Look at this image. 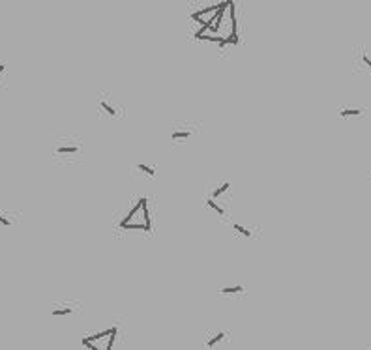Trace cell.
I'll return each instance as SVG.
<instances>
[{"mask_svg": "<svg viewBox=\"0 0 371 350\" xmlns=\"http://www.w3.org/2000/svg\"><path fill=\"white\" fill-rule=\"evenodd\" d=\"M158 210L152 195L135 193L124 200L113 214L111 232L114 238H154Z\"/></svg>", "mask_w": 371, "mask_h": 350, "instance_id": "cell-1", "label": "cell"}, {"mask_svg": "<svg viewBox=\"0 0 371 350\" xmlns=\"http://www.w3.org/2000/svg\"><path fill=\"white\" fill-rule=\"evenodd\" d=\"M51 158L58 165H79L85 161V141L73 133H60L51 139Z\"/></svg>", "mask_w": 371, "mask_h": 350, "instance_id": "cell-2", "label": "cell"}, {"mask_svg": "<svg viewBox=\"0 0 371 350\" xmlns=\"http://www.w3.org/2000/svg\"><path fill=\"white\" fill-rule=\"evenodd\" d=\"M122 333V324L118 320H113L107 328L94 333H88L83 337V347L86 350H113L114 343L118 341Z\"/></svg>", "mask_w": 371, "mask_h": 350, "instance_id": "cell-3", "label": "cell"}, {"mask_svg": "<svg viewBox=\"0 0 371 350\" xmlns=\"http://www.w3.org/2000/svg\"><path fill=\"white\" fill-rule=\"evenodd\" d=\"M202 122L201 120H176L171 124V144L172 148H182L190 144L197 135L201 133Z\"/></svg>", "mask_w": 371, "mask_h": 350, "instance_id": "cell-4", "label": "cell"}, {"mask_svg": "<svg viewBox=\"0 0 371 350\" xmlns=\"http://www.w3.org/2000/svg\"><path fill=\"white\" fill-rule=\"evenodd\" d=\"M202 200H212L223 206H229L233 200V184L227 178H214L204 184L202 188Z\"/></svg>", "mask_w": 371, "mask_h": 350, "instance_id": "cell-5", "label": "cell"}, {"mask_svg": "<svg viewBox=\"0 0 371 350\" xmlns=\"http://www.w3.org/2000/svg\"><path fill=\"white\" fill-rule=\"evenodd\" d=\"M98 116L107 120H122L126 116V109L114 97L111 90H103L98 94Z\"/></svg>", "mask_w": 371, "mask_h": 350, "instance_id": "cell-6", "label": "cell"}, {"mask_svg": "<svg viewBox=\"0 0 371 350\" xmlns=\"http://www.w3.org/2000/svg\"><path fill=\"white\" fill-rule=\"evenodd\" d=\"M227 225L229 230L233 232V238H236V240L249 242V240L261 238V225H257V223H246V221H235V219H231Z\"/></svg>", "mask_w": 371, "mask_h": 350, "instance_id": "cell-7", "label": "cell"}, {"mask_svg": "<svg viewBox=\"0 0 371 350\" xmlns=\"http://www.w3.org/2000/svg\"><path fill=\"white\" fill-rule=\"evenodd\" d=\"M352 73L371 75V53L364 43L352 49Z\"/></svg>", "mask_w": 371, "mask_h": 350, "instance_id": "cell-8", "label": "cell"}, {"mask_svg": "<svg viewBox=\"0 0 371 350\" xmlns=\"http://www.w3.org/2000/svg\"><path fill=\"white\" fill-rule=\"evenodd\" d=\"M128 172L137 178V180H144V182H154L160 174V169L156 163H150V161H135L130 165Z\"/></svg>", "mask_w": 371, "mask_h": 350, "instance_id": "cell-9", "label": "cell"}, {"mask_svg": "<svg viewBox=\"0 0 371 350\" xmlns=\"http://www.w3.org/2000/svg\"><path fill=\"white\" fill-rule=\"evenodd\" d=\"M83 311V303L79 300H62V302L53 303L51 315L55 318H67V317H75Z\"/></svg>", "mask_w": 371, "mask_h": 350, "instance_id": "cell-10", "label": "cell"}, {"mask_svg": "<svg viewBox=\"0 0 371 350\" xmlns=\"http://www.w3.org/2000/svg\"><path fill=\"white\" fill-rule=\"evenodd\" d=\"M229 339H231V331L208 330L202 335V350H219Z\"/></svg>", "mask_w": 371, "mask_h": 350, "instance_id": "cell-11", "label": "cell"}, {"mask_svg": "<svg viewBox=\"0 0 371 350\" xmlns=\"http://www.w3.org/2000/svg\"><path fill=\"white\" fill-rule=\"evenodd\" d=\"M368 116V107L364 105H351L345 103L337 107V118H341L343 122H358Z\"/></svg>", "mask_w": 371, "mask_h": 350, "instance_id": "cell-12", "label": "cell"}, {"mask_svg": "<svg viewBox=\"0 0 371 350\" xmlns=\"http://www.w3.org/2000/svg\"><path fill=\"white\" fill-rule=\"evenodd\" d=\"M216 294L219 298H229V300H244L247 296V286L244 283H235V285H219L216 288Z\"/></svg>", "mask_w": 371, "mask_h": 350, "instance_id": "cell-13", "label": "cell"}, {"mask_svg": "<svg viewBox=\"0 0 371 350\" xmlns=\"http://www.w3.org/2000/svg\"><path fill=\"white\" fill-rule=\"evenodd\" d=\"M21 216H23L21 210L0 208V232L6 230V228H11V227H15V225H19Z\"/></svg>", "mask_w": 371, "mask_h": 350, "instance_id": "cell-14", "label": "cell"}, {"mask_svg": "<svg viewBox=\"0 0 371 350\" xmlns=\"http://www.w3.org/2000/svg\"><path fill=\"white\" fill-rule=\"evenodd\" d=\"M8 73H10V67L6 64V60H0V90L8 88Z\"/></svg>", "mask_w": 371, "mask_h": 350, "instance_id": "cell-15", "label": "cell"}, {"mask_svg": "<svg viewBox=\"0 0 371 350\" xmlns=\"http://www.w3.org/2000/svg\"><path fill=\"white\" fill-rule=\"evenodd\" d=\"M368 180H371V167L368 169Z\"/></svg>", "mask_w": 371, "mask_h": 350, "instance_id": "cell-16", "label": "cell"}, {"mask_svg": "<svg viewBox=\"0 0 371 350\" xmlns=\"http://www.w3.org/2000/svg\"><path fill=\"white\" fill-rule=\"evenodd\" d=\"M368 350H371V347H370V349H368Z\"/></svg>", "mask_w": 371, "mask_h": 350, "instance_id": "cell-17", "label": "cell"}]
</instances>
